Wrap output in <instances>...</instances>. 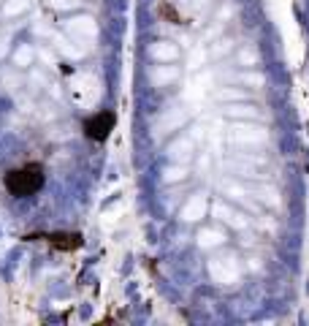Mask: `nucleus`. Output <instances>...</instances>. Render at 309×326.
<instances>
[{"instance_id": "1", "label": "nucleus", "mask_w": 309, "mask_h": 326, "mask_svg": "<svg viewBox=\"0 0 309 326\" xmlns=\"http://www.w3.org/2000/svg\"><path fill=\"white\" fill-rule=\"evenodd\" d=\"M6 190L17 198H25V196H36L38 190L44 188V166L41 163H25L19 169H11L6 174Z\"/></svg>"}, {"instance_id": "2", "label": "nucleus", "mask_w": 309, "mask_h": 326, "mask_svg": "<svg viewBox=\"0 0 309 326\" xmlns=\"http://www.w3.org/2000/svg\"><path fill=\"white\" fill-rule=\"evenodd\" d=\"M114 123H117L114 112H95L92 117H87V120H84V133L92 141H106L109 133L114 131Z\"/></svg>"}, {"instance_id": "3", "label": "nucleus", "mask_w": 309, "mask_h": 326, "mask_svg": "<svg viewBox=\"0 0 309 326\" xmlns=\"http://www.w3.org/2000/svg\"><path fill=\"white\" fill-rule=\"evenodd\" d=\"M46 242L52 245V248H57V250H76L79 245H82V236L79 234H46L44 236Z\"/></svg>"}]
</instances>
